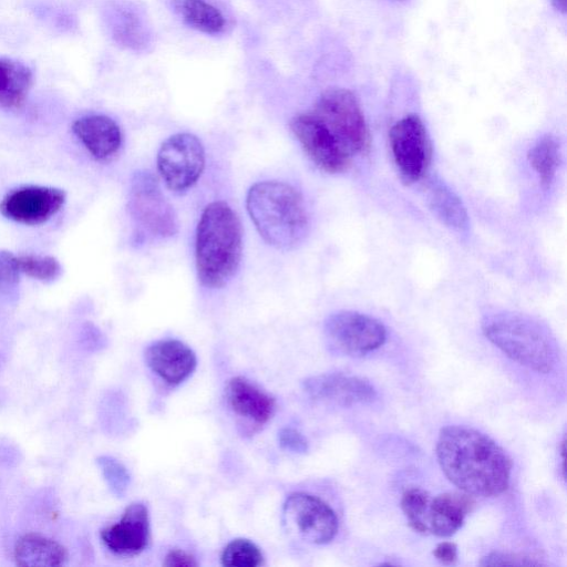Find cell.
Masks as SVG:
<instances>
[{
  "label": "cell",
  "instance_id": "1",
  "mask_svg": "<svg viewBox=\"0 0 567 567\" xmlns=\"http://www.w3.org/2000/svg\"><path fill=\"white\" fill-rule=\"evenodd\" d=\"M436 457L449 481L472 496H498L509 485V456L495 441L475 429L443 427L436 442Z\"/></svg>",
  "mask_w": 567,
  "mask_h": 567
},
{
  "label": "cell",
  "instance_id": "2",
  "mask_svg": "<svg viewBox=\"0 0 567 567\" xmlns=\"http://www.w3.org/2000/svg\"><path fill=\"white\" fill-rule=\"evenodd\" d=\"M243 249L240 221L224 202L208 204L196 231V270L207 288L223 287L236 272Z\"/></svg>",
  "mask_w": 567,
  "mask_h": 567
},
{
  "label": "cell",
  "instance_id": "3",
  "mask_svg": "<svg viewBox=\"0 0 567 567\" xmlns=\"http://www.w3.org/2000/svg\"><path fill=\"white\" fill-rule=\"evenodd\" d=\"M246 206L259 235L274 247L292 248L307 234L303 198L289 184L277 181L256 183L248 190Z\"/></svg>",
  "mask_w": 567,
  "mask_h": 567
},
{
  "label": "cell",
  "instance_id": "4",
  "mask_svg": "<svg viewBox=\"0 0 567 567\" xmlns=\"http://www.w3.org/2000/svg\"><path fill=\"white\" fill-rule=\"evenodd\" d=\"M485 337L513 361L539 373L556 364V346L548 330L534 319L515 312H496L482 322Z\"/></svg>",
  "mask_w": 567,
  "mask_h": 567
},
{
  "label": "cell",
  "instance_id": "5",
  "mask_svg": "<svg viewBox=\"0 0 567 567\" xmlns=\"http://www.w3.org/2000/svg\"><path fill=\"white\" fill-rule=\"evenodd\" d=\"M350 156L364 154L370 133L355 95L347 89L324 91L311 112Z\"/></svg>",
  "mask_w": 567,
  "mask_h": 567
},
{
  "label": "cell",
  "instance_id": "6",
  "mask_svg": "<svg viewBox=\"0 0 567 567\" xmlns=\"http://www.w3.org/2000/svg\"><path fill=\"white\" fill-rule=\"evenodd\" d=\"M323 331L328 347L349 357L365 355L383 346L386 339L385 327L379 320L350 310L330 315Z\"/></svg>",
  "mask_w": 567,
  "mask_h": 567
},
{
  "label": "cell",
  "instance_id": "7",
  "mask_svg": "<svg viewBox=\"0 0 567 567\" xmlns=\"http://www.w3.org/2000/svg\"><path fill=\"white\" fill-rule=\"evenodd\" d=\"M205 153L199 140L189 133L168 137L157 153V168L166 186L183 193L200 177Z\"/></svg>",
  "mask_w": 567,
  "mask_h": 567
},
{
  "label": "cell",
  "instance_id": "8",
  "mask_svg": "<svg viewBox=\"0 0 567 567\" xmlns=\"http://www.w3.org/2000/svg\"><path fill=\"white\" fill-rule=\"evenodd\" d=\"M128 209L134 220L152 236L166 238L177 231L174 209L163 195L157 181L147 172L134 175Z\"/></svg>",
  "mask_w": 567,
  "mask_h": 567
},
{
  "label": "cell",
  "instance_id": "9",
  "mask_svg": "<svg viewBox=\"0 0 567 567\" xmlns=\"http://www.w3.org/2000/svg\"><path fill=\"white\" fill-rule=\"evenodd\" d=\"M390 145L394 163L405 183L421 179L431 161V141L422 120L406 115L390 131Z\"/></svg>",
  "mask_w": 567,
  "mask_h": 567
},
{
  "label": "cell",
  "instance_id": "10",
  "mask_svg": "<svg viewBox=\"0 0 567 567\" xmlns=\"http://www.w3.org/2000/svg\"><path fill=\"white\" fill-rule=\"evenodd\" d=\"M284 515L298 534L312 544H328L338 532V518L333 509L308 493L289 495L284 505Z\"/></svg>",
  "mask_w": 567,
  "mask_h": 567
},
{
  "label": "cell",
  "instance_id": "11",
  "mask_svg": "<svg viewBox=\"0 0 567 567\" xmlns=\"http://www.w3.org/2000/svg\"><path fill=\"white\" fill-rule=\"evenodd\" d=\"M290 127L307 155L322 171L336 174L349 167L351 156L311 112L296 115Z\"/></svg>",
  "mask_w": 567,
  "mask_h": 567
},
{
  "label": "cell",
  "instance_id": "12",
  "mask_svg": "<svg viewBox=\"0 0 567 567\" xmlns=\"http://www.w3.org/2000/svg\"><path fill=\"white\" fill-rule=\"evenodd\" d=\"M65 202V193L55 187L24 186L8 193L0 203L1 214L24 225H39L55 215Z\"/></svg>",
  "mask_w": 567,
  "mask_h": 567
},
{
  "label": "cell",
  "instance_id": "13",
  "mask_svg": "<svg viewBox=\"0 0 567 567\" xmlns=\"http://www.w3.org/2000/svg\"><path fill=\"white\" fill-rule=\"evenodd\" d=\"M302 386L312 400L340 406L367 404L377 398L374 386L367 379L340 372L310 377Z\"/></svg>",
  "mask_w": 567,
  "mask_h": 567
},
{
  "label": "cell",
  "instance_id": "14",
  "mask_svg": "<svg viewBox=\"0 0 567 567\" xmlns=\"http://www.w3.org/2000/svg\"><path fill=\"white\" fill-rule=\"evenodd\" d=\"M104 546L117 556H135L142 553L150 540V515L140 502L128 505L121 519L101 530Z\"/></svg>",
  "mask_w": 567,
  "mask_h": 567
},
{
  "label": "cell",
  "instance_id": "15",
  "mask_svg": "<svg viewBox=\"0 0 567 567\" xmlns=\"http://www.w3.org/2000/svg\"><path fill=\"white\" fill-rule=\"evenodd\" d=\"M148 368L171 385L184 382L194 372L197 359L194 351L175 339L159 340L145 351Z\"/></svg>",
  "mask_w": 567,
  "mask_h": 567
},
{
  "label": "cell",
  "instance_id": "16",
  "mask_svg": "<svg viewBox=\"0 0 567 567\" xmlns=\"http://www.w3.org/2000/svg\"><path fill=\"white\" fill-rule=\"evenodd\" d=\"M72 132L96 159L110 158L122 145L121 128L106 115L93 114L80 117L73 122Z\"/></svg>",
  "mask_w": 567,
  "mask_h": 567
},
{
  "label": "cell",
  "instance_id": "17",
  "mask_svg": "<svg viewBox=\"0 0 567 567\" xmlns=\"http://www.w3.org/2000/svg\"><path fill=\"white\" fill-rule=\"evenodd\" d=\"M225 395L237 415L258 424L268 422L275 412V399L243 377L228 381Z\"/></svg>",
  "mask_w": 567,
  "mask_h": 567
},
{
  "label": "cell",
  "instance_id": "18",
  "mask_svg": "<svg viewBox=\"0 0 567 567\" xmlns=\"http://www.w3.org/2000/svg\"><path fill=\"white\" fill-rule=\"evenodd\" d=\"M473 496L466 493H443L431 499L429 509L430 533L439 537L454 535L474 506Z\"/></svg>",
  "mask_w": 567,
  "mask_h": 567
},
{
  "label": "cell",
  "instance_id": "19",
  "mask_svg": "<svg viewBox=\"0 0 567 567\" xmlns=\"http://www.w3.org/2000/svg\"><path fill=\"white\" fill-rule=\"evenodd\" d=\"M13 558L18 566L55 567L65 564L68 551L62 544L52 538L28 533L17 540Z\"/></svg>",
  "mask_w": 567,
  "mask_h": 567
},
{
  "label": "cell",
  "instance_id": "20",
  "mask_svg": "<svg viewBox=\"0 0 567 567\" xmlns=\"http://www.w3.org/2000/svg\"><path fill=\"white\" fill-rule=\"evenodd\" d=\"M32 72L22 62L0 59V106L7 110L20 109L32 85Z\"/></svg>",
  "mask_w": 567,
  "mask_h": 567
},
{
  "label": "cell",
  "instance_id": "21",
  "mask_svg": "<svg viewBox=\"0 0 567 567\" xmlns=\"http://www.w3.org/2000/svg\"><path fill=\"white\" fill-rule=\"evenodd\" d=\"M427 203L436 217L455 230L467 228L466 209L458 196L445 184L433 181L427 188Z\"/></svg>",
  "mask_w": 567,
  "mask_h": 567
},
{
  "label": "cell",
  "instance_id": "22",
  "mask_svg": "<svg viewBox=\"0 0 567 567\" xmlns=\"http://www.w3.org/2000/svg\"><path fill=\"white\" fill-rule=\"evenodd\" d=\"M175 12L189 27L207 33H219L225 20L220 11L205 0H172Z\"/></svg>",
  "mask_w": 567,
  "mask_h": 567
},
{
  "label": "cell",
  "instance_id": "23",
  "mask_svg": "<svg viewBox=\"0 0 567 567\" xmlns=\"http://www.w3.org/2000/svg\"><path fill=\"white\" fill-rule=\"evenodd\" d=\"M528 161L544 186H549L559 165V146L557 141L545 135L528 152Z\"/></svg>",
  "mask_w": 567,
  "mask_h": 567
},
{
  "label": "cell",
  "instance_id": "24",
  "mask_svg": "<svg viewBox=\"0 0 567 567\" xmlns=\"http://www.w3.org/2000/svg\"><path fill=\"white\" fill-rule=\"evenodd\" d=\"M430 494L421 487H409L401 497V508L411 528L420 534H429Z\"/></svg>",
  "mask_w": 567,
  "mask_h": 567
},
{
  "label": "cell",
  "instance_id": "25",
  "mask_svg": "<svg viewBox=\"0 0 567 567\" xmlns=\"http://www.w3.org/2000/svg\"><path fill=\"white\" fill-rule=\"evenodd\" d=\"M220 560L224 566L228 567L264 565V556L259 547L246 538H236L229 542L221 551Z\"/></svg>",
  "mask_w": 567,
  "mask_h": 567
},
{
  "label": "cell",
  "instance_id": "26",
  "mask_svg": "<svg viewBox=\"0 0 567 567\" xmlns=\"http://www.w3.org/2000/svg\"><path fill=\"white\" fill-rule=\"evenodd\" d=\"M20 272L40 281H53L62 271L61 265L52 256L22 255L18 257Z\"/></svg>",
  "mask_w": 567,
  "mask_h": 567
},
{
  "label": "cell",
  "instance_id": "27",
  "mask_svg": "<svg viewBox=\"0 0 567 567\" xmlns=\"http://www.w3.org/2000/svg\"><path fill=\"white\" fill-rule=\"evenodd\" d=\"M97 464L110 489L116 496H123L130 485V474L125 466L111 456H100Z\"/></svg>",
  "mask_w": 567,
  "mask_h": 567
},
{
  "label": "cell",
  "instance_id": "28",
  "mask_svg": "<svg viewBox=\"0 0 567 567\" xmlns=\"http://www.w3.org/2000/svg\"><path fill=\"white\" fill-rule=\"evenodd\" d=\"M18 257L8 250H0V290L13 287L19 281Z\"/></svg>",
  "mask_w": 567,
  "mask_h": 567
},
{
  "label": "cell",
  "instance_id": "29",
  "mask_svg": "<svg viewBox=\"0 0 567 567\" xmlns=\"http://www.w3.org/2000/svg\"><path fill=\"white\" fill-rule=\"evenodd\" d=\"M483 566H534L539 565V563L532 560L527 557L508 554V553H501V551H493L485 556L482 561L480 563Z\"/></svg>",
  "mask_w": 567,
  "mask_h": 567
},
{
  "label": "cell",
  "instance_id": "30",
  "mask_svg": "<svg viewBox=\"0 0 567 567\" xmlns=\"http://www.w3.org/2000/svg\"><path fill=\"white\" fill-rule=\"evenodd\" d=\"M279 445L293 453H306L308 451L307 439L296 429L284 427L278 433Z\"/></svg>",
  "mask_w": 567,
  "mask_h": 567
},
{
  "label": "cell",
  "instance_id": "31",
  "mask_svg": "<svg viewBox=\"0 0 567 567\" xmlns=\"http://www.w3.org/2000/svg\"><path fill=\"white\" fill-rule=\"evenodd\" d=\"M163 565L166 567H195L198 566V563L193 555L174 548L166 554Z\"/></svg>",
  "mask_w": 567,
  "mask_h": 567
},
{
  "label": "cell",
  "instance_id": "32",
  "mask_svg": "<svg viewBox=\"0 0 567 567\" xmlns=\"http://www.w3.org/2000/svg\"><path fill=\"white\" fill-rule=\"evenodd\" d=\"M433 555L441 563L451 565L457 559V547L452 542H442L434 548Z\"/></svg>",
  "mask_w": 567,
  "mask_h": 567
},
{
  "label": "cell",
  "instance_id": "33",
  "mask_svg": "<svg viewBox=\"0 0 567 567\" xmlns=\"http://www.w3.org/2000/svg\"><path fill=\"white\" fill-rule=\"evenodd\" d=\"M555 8L561 12L566 11V0H553Z\"/></svg>",
  "mask_w": 567,
  "mask_h": 567
},
{
  "label": "cell",
  "instance_id": "34",
  "mask_svg": "<svg viewBox=\"0 0 567 567\" xmlns=\"http://www.w3.org/2000/svg\"><path fill=\"white\" fill-rule=\"evenodd\" d=\"M400 1H402V0H400Z\"/></svg>",
  "mask_w": 567,
  "mask_h": 567
}]
</instances>
